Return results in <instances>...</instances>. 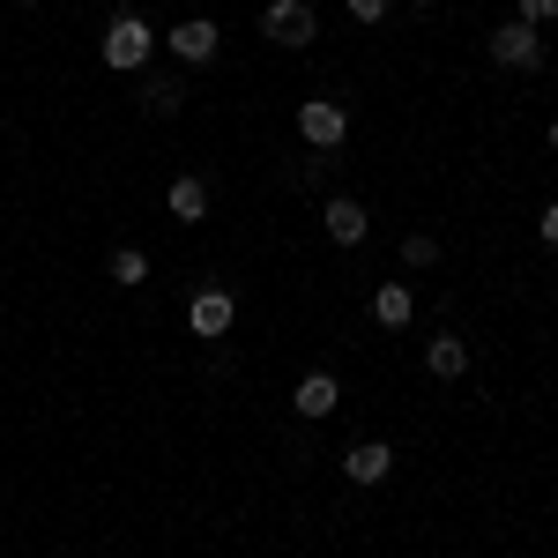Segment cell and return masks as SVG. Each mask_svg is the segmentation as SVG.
<instances>
[{
  "label": "cell",
  "mask_w": 558,
  "mask_h": 558,
  "mask_svg": "<svg viewBox=\"0 0 558 558\" xmlns=\"http://www.w3.org/2000/svg\"><path fill=\"white\" fill-rule=\"evenodd\" d=\"M112 283H149V254L142 246H120L112 254Z\"/></svg>",
  "instance_id": "obj_14"
},
{
  "label": "cell",
  "mask_w": 558,
  "mask_h": 558,
  "mask_svg": "<svg viewBox=\"0 0 558 558\" xmlns=\"http://www.w3.org/2000/svg\"><path fill=\"white\" fill-rule=\"evenodd\" d=\"M320 231H328L336 246H365V231H373V223H365L357 202H328V209H320Z\"/></svg>",
  "instance_id": "obj_9"
},
{
  "label": "cell",
  "mask_w": 558,
  "mask_h": 558,
  "mask_svg": "<svg viewBox=\"0 0 558 558\" xmlns=\"http://www.w3.org/2000/svg\"><path fill=\"white\" fill-rule=\"evenodd\" d=\"M536 239H544V246H558V202L544 209V223H536Z\"/></svg>",
  "instance_id": "obj_18"
},
{
  "label": "cell",
  "mask_w": 558,
  "mask_h": 558,
  "mask_svg": "<svg viewBox=\"0 0 558 558\" xmlns=\"http://www.w3.org/2000/svg\"><path fill=\"white\" fill-rule=\"evenodd\" d=\"M514 8H521V23H536V31L558 15V0H514Z\"/></svg>",
  "instance_id": "obj_17"
},
{
  "label": "cell",
  "mask_w": 558,
  "mask_h": 558,
  "mask_svg": "<svg viewBox=\"0 0 558 558\" xmlns=\"http://www.w3.org/2000/svg\"><path fill=\"white\" fill-rule=\"evenodd\" d=\"M23 8H45V0H23Z\"/></svg>",
  "instance_id": "obj_20"
},
{
  "label": "cell",
  "mask_w": 558,
  "mask_h": 558,
  "mask_svg": "<svg viewBox=\"0 0 558 558\" xmlns=\"http://www.w3.org/2000/svg\"><path fill=\"white\" fill-rule=\"evenodd\" d=\"M387 470H395V447H387V439H357V447L343 454V476H350V484H380Z\"/></svg>",
  "instance_id": "obj_7"
},
{
  "label": "cell",
  "mask_w": 558,
  "mask_h": 558,
  "mask_svg": "<svg viewBox=\"0 0 558 558\" xmlns=\"http://www.w3.org/2000/svg\"><path fill=\"white\" fill-rule=\"evenodd\" d=\"M343 8H350V23H387L395 0H343Z\"/></svg>",
  "instance_id": "obj_16"
},
{
  "label": "cell",
  "mask_w": 558,
  "mask_h": 558,
  "mask_svg": "<svg viewBox=\"0 0 558 558\" xmlns=\"http://www.w3.org/2000/svg\"><path fill=\"white\" fill-rule=\"evenodd\" d=\"M410 313H417L410 283H380V291H373V320H380V328H410Z\"/></svg>",
  "instance_id": "obj_12"
},
{
  "label": "cell",
  "mask_w": 558,
  "mask_h": 558,
  "mask_svg": "<svg viewBox=\"0 0 558 558\" xmlns=\"http://www.w3.org/2000/svg\"><path fill=\"white\" fill-rule=\"evenodd\" d=\"M105 68H120V75H142L149 68V52H157V38H149V23L142 15H112V31H105Z\"/></svg>",
  "instance_id": "obj_1"
},
{
  "label": "cell",
  "mask_w": 558,
  "mask_h": 558,
  "mask_svg": "<svg viewBox=\"0 0 558 558\" xmlns=\"http://www.w3.org/2000/svg\"><path fill=\"white\" fill-rule=\"evenodd\" d=\"M231 320H239V305H231V291H202V299L186 305V328H194L202 343H216V336H231Z\"/></svg>",
  "instance_id": "obj_6"
},
{
  "label": "cell",
  "mask_w": 558,
  "mask_h": 558,
  "mask_svg": "<svg viewBox=\"0 0 558 558\" xmlns=\"http://www.w3.org/2000/svg\"><path fill=\"white\" fill-rule=\"evenodd\" d=\"M402 260H410V268H432V260H439V239H432V231H410V239H402Z\"/></svg>",
  "instance_id": "obj_15"
},
{
  "label": "cell",
  "mask_w": 558,
  "mask_h": 558,
  "mask_svg": "<svg viewBox=\"0 0 558 558\" xmlns=\"http://www.w3.org/2000/svg\"><path fill=\"white\" fill-rule=\"evenodd\" d=\"M260 31H268V45H313V38H320V23H313L305 0H268Z\"/></svg>",
  "instance_id": "obj_2"
},
{
  "label": "cell",
  "mask_w": 558,
  "mask_h": 558,
  "mask_svg": "<svg viewBox=\"0 0 558 558\" xmlns=\"http://www.w3.org/2000/svg\"><path fill=\"white\" fill-rule=\"evenodd\" d=\"M142 105H149V112H157V120H172L179 105H186V89H179V83H165V75H157V83L142 89Z\"/></svg>",
  "instance_id": "obj_13"
},
{
  "label": "cell",
  "mask_w": 558,
  "mask_h": 558,
  "mask_svg": "<svg viewBox=\"0 0 558 558\" xmlns=\"http://www.w3.org/2000/svg\"><path fill=\"white\" fill-rule=\"evenodd\" d=\"M425 365L439 373V380H462V373H470V343H462V336H432Z\"/></svg>",
  "instance_id": "obj_11"
},
{
  "label": "cell",
  "mask_w": 558,
  "mask_h": 558,
  "mask_svg": "<svg viewBox=\"0 0 558 558\" xmlns=\"http://www.w3.org/2000/svg\"><path fill=\"white\" fill-rule=\"evenodd\" d=\"M299 134L313 142V149H336L350 134V112L336 105V97H313V105H299Z\"/></svg>",
  "instance_id": "obj_4"
},
{
  "label": "cell",
  "mask_w": 558,
  "mask_h": 558,
  "mask_svg": "<svg viewBox=\"0 0 558 558\" xmlns=\"http://www.w3.org/2000/svg\"><path fill=\"white\" fill-rule=\"evenodd\" d=\"M492 60H499V68H544V38H536V23H499V31H492Z\"/></svg>",
  "instance_id": "obj_3"
},
{
  "label": "cell",
  "mask_w": 558,
  "mask_h": 558,
  "mask_svg": "<svg viewBox=\"0 0 558 558\" xmlns=\"http://www.w3.org/2000/svg\"><path fill=\"white\" fill-rule=\"evenodd\" d=\"M291 402H299V417H328V410L343 402V387H336V373H305Z\"/></svg>",
  "instance_id": "obj_10"
},
{
  "label": "cell",
  "mask_w": 558,
  "mask_h": 558,
  "mask_svg": "<svg viewBox=\"0 0 558 558\" xmlns=\"http://www.w3.org/2000/svg\"><path fill=\"white\" fill-rule=\"evenodd\" d=\"M165 209H172L179 223H202V216H209V186H202L194 172H179L172 186H165Z\"/></svg>",
  "instance_id": "obj_8"
},
{
  "label": "cell",
  "mask_w": 558,
  "mask_h": 558,
  "mask_svg": "<svg viewBox=\"0 0 558 558\" xmlns=\"http://www.w3.org/2000/svg\"><path fill=\"white\" fill-rule=\"evenodd\" d=\"M165 45H172L179 68H209V60H216V23H209V15H186Z\"/></svg>",
  "instance_id": "obj_5"
},
{
  "label": "cell",
  "mask_w": 558,
  "mask_h": 558,
  "mask_svg": "<svg viewBox=\"0 0 558 558\" xmlns=\"http://www.w3.org/2000/svg\"><path fill=\"white\" fill-rule=\"evenodd\" d=\"M544 142H551V149H558V128H551V134H544Z\"/></svg>",
  "instance_id": "obj_19"
}]
</instances>
